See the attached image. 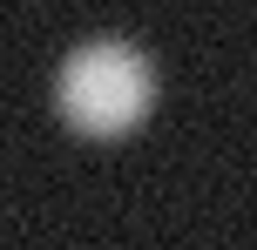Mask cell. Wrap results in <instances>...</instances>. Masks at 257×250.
<instances>
[{
    "label": "cell",
    "instance_id": "cell-1",
    "mask_svg": "<svg viewBox=\"0 0 257 250\" xmlns=\"http://www.w3.org/2000/svg\"><path fill=\"white\" fill-rule=\"evenodd\" d=\"M156 108V61L122 34H88L54 68V115L75 135L115 142Z\"/></svg>",
    "mask_w": 257,
    "mask_h": 250
}]
</instances>
